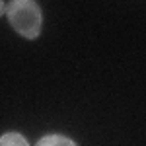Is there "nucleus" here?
<instances>
[{
    "label": "nucleus",
    "mask_w": 146,
    "mask_h": 146,
    "mask_svg": "<svg viewBox=\"0 0 146 146\" xmlns=\"http://www.w3.org/2000/svg\"><path fill=\"white\" fill-rule=\"evenodd\" d=\"M8 23L23 39H37L43 27V10L35 0H14L6 6Z\"/></svg>",
    "instance_id": "1"
},
{
    "label": "nucleus",
    "mask_w": 146,
    "mask_h": 146,
    "mask_svg": "<svg viewBox=\"0 0 146 146\" xmlns=\"http://www.w3.org/2000/svg\"><path fill=\"white\" fill-rule=\"evenodd\" d=\"M35 146H78L72 138H68L64 135H58V133H51V135H45L37 140Z\"/></svg>",
    "instance_id": "2"
},
{
    "label": "nucleus",
    "mask_w": 146,
    "mask_h": 146,
    "mask_svg": "<svg viewBox=\"0 0 146 146\" xmlns=\"http://www.w3.org/2000/svg\"><path fill=\"white\" fill-rule=\"evenodd\" d=\"M0 146H29V142L22 133L8 131V133H4L0 136Z\"/></svg>",
    "instance_id": "3"
},
{
    "label": "nucleus",
    "mask_w": 146,
    "mask_h": 146,
    "mask_svg": "<svg viewBox=\"0 0 146 146\" xmlns=\"http://www.w3.org/2000/svg\"><path fill=\"white\" fill-rule=\"evenodd\" d=\"M4 12H6V2H4V0H0V16H2Z\"/></svg>",
    "instance_id": "4"
}]
</instances>
